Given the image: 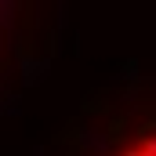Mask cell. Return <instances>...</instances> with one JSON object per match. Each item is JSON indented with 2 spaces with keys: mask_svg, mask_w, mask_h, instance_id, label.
Wrapping results in <instances>:
<instances>
[{
  "mask_svg": "<svg viewBox=\"0 0 156 156\" xmlns=\"http://www.w3.org/2000/svg\"><path fill=\"white\" fill-rule=\"evenodd\" d=\"M113 156H156V127L149 131H138L134 138H127Z\"/></svg>",
  "mask_w": 156,
  "mask_h": 156,
  "instance_id": "cell-1",
  "label": "cell"
}]
</instances>
